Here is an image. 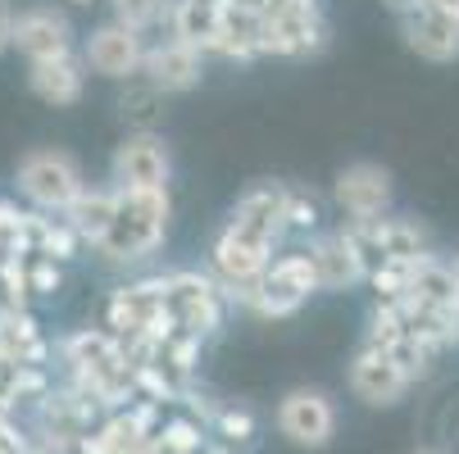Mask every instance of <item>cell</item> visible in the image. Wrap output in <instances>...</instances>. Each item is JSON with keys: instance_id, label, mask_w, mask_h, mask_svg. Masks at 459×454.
Returning <instances> with one entry per match:
<instances>
[{"instance_id": "cell-1", "label": "cell", "mask_w": 459, "mask_h": 454, "mask_svg": "<svg viewBox=\"0 0 459 454\" xmlns=\"http://www.w3.org/2000/svg\"><path fill=\"white\" fill-rule=\"evenodd\" d=\"M169 218H173L169 186L164 191H118L114 186V223L96 250L109 264H137V259L160 250V241L169 236Z\"/></svg>"}, {"instance_id": "cell-2", "label": "cell", "mask_w": 459, "mask_h": 454, "mask_svg": "<svg viewBox=\"0 0 459 454\" xmlns=\"http://www.w3.org/2000/svg\"><path fill=\"white\" fill-rule=\"evenodd\" d=\"M19 191L37 214H64L87 191V182L64 150H32L19 164Z\"/></svg>"}, {"instance_id": "cell-3", "label": "cell", "mask_w": 459, "mask_h": 454, "mask_svg": "<svg viewBox=\"0 0 459 454\" xmlns=\"http://www.w3.org/2000/svg\"><path fill=\"white\" fill-rule=\"evenodd\" d=\"M223 232H232L237 241L278 254L282 236H287V186L282 182H259L250 191H241V201L232 205Z\"/></svg>"}, {"instance_id": "cell-4", "label": "cell", "mask_w": 459, "mask_h": 454, "mask_svg": "<svg viewBox=\"0 0 459 454\" xmlns=\"http://www.w3.org/2000/svg\"><path fill=\"white\" fill-rule=\"evenodd\" d=\"M351 241V250L359 254L364 273L382 269V264H405V259L428 254V236L419 223L410 218H373V223H351L342 232Z\"/></svg>"}, {"instance_id": "cell-5", "label": "cell", "mask_w": 459, "mask_h": 454, "mask_svg": "<svg viewBox=\"0 0 459 454\" xmlns=\"http://www.w3.org/2000/svg\"><path fill=\"white\" fill-rule=\"evenodd\" d=\"M327 41V23L318 5H278L264 14V37H259V55H282V59H305Z\"/></svg>"}, {"instance_id": "cell-6", "label": "cell", "mask_w": 459, "mask_h": 454, "mask_svg": "<svg viewBox=\"0 0 459 454\" xmlns=\"http://www.w3.org/2000/svg\"><path fill=\"white\" fill-rule=\"evenodd\" d=\"M169 173H173V159L155 133H133L109 159V177H114L109 186L118 191H164Z\"/></svg>"}, {"instance_id": "cell-7", "label": "cell", "mask_w": 459, "mask_h": 454, "mask_svg": "<svg viewBox=\"0 0 459 454\" xmlns=\"http://www.w3.org/2000/svg\"><path fill=\"white\" fill-rule=\"evenodd\" d=\"M278 432L300 450H323L337 432V409L323 391L296 386V391H287L282 405H278Z\"/></svg>"}, {"instance_id": "cell-8", "label": "cell", "mask_w": 459, "mask_h": 454, "mask_svg": "<svg viewBox=\"0 0 459 454\" xmlns=\"http://www.w3.org/2000/svg\"><path fill=\"white\" fill-rule=\"evenodd\" d=\"M10 50H19L28 64H46V59H64L74 55V28L59 10L50 5H37V10H23L14 14V41Z\"/></svg>"}, {"instance_id": "cell-9", "label": "cell", "mask_w": 459, "mask_h": 454, "mask_svg": "<svg viewBox=\"0 0 459 454\" xmlns=\"http://www.w3.org/2000/svg\"><path fill=\"white\" fill-rule=\"evenodd\" d=\"M142 59H146V46L137 32H127L118 23H100L87 46H82V64L91 73L109 78V82H127V78H137L142 73Z\"/></svg>"}, {"instance_id": "cell-10", "label": "cell", "mask_w": 459, "mask_h": 454, "mask_svg": "<svg viewBox=\"0 0 459 454\" xmlns=\"http://www.w3.org/2000/svg\"><path fill=\"white\" fill-rule=\"evenodd\" d=\"M337 205L346 210L351 223H373V218H386V205H391V173L382 164H351L337 173V186H333Z\"/></svg>"}, {"instance_id": "cell-11", "label": "cell", "mask_w": 459, "mask_h": 454, "mask_svg": "<svg viewBox=\"0 0 459 454\" xmlns=\"http://www.w3.org/2000/svg\"><path fill=\"white\" fill-rule=\"evenodd\" d=\"M142 78H146L151 87H160L164 96L191 91L195 82L205 78V55L169 37V41H160V46H146V59H142Z\"/></svg>"}, {"instance_id": "cell-12", "label": "cell", "mask_w": 459, "mask_h": 454, "mask_svg": "<svg viewBox=\"0 0 459 454\" xmlns=\"http://www.w3.org/2000/svg\"><path fill=\"white\" fill-rule=\"evenodd\" d=\"M351 391L364 400V405H373V409H386V405H396L405 391H410V381H405V373L391 364L382 350H359L355 359H351Z\"/></svg>"}, {"instance_id": "cell-13", "label": "cell", "mask_w": 459, "mask_h": 454, "mask_svg": "<svg viewBox=\"0 0 459 454\" xmlns=\"http://www.w3.org/2000/svg\"><path fill=\"white\" fill-rule=\"evenodd\" d=\"M401 32H405V46L414 55L432 59V64L459 59V23L446 10H437V5H423V10L405 14L401 19Z\"/></svg>"}, {"instance_id": "cell-14", "label": "cell", "mask_w": 459, "mask_h": 454, "mask_svg": "<svg viewBox=\"0 0 459 454\" xmlns=\"http://www.w3.org/2000/svg\"><path fill=\"white\" fill-rule=\"evenodd\" d=\"M309 254V264H314V278H318V291H346L355 282H364V264H359V254L351 250V241L342 232H327V236H314L305 245Z\"/></svg>"}, {"instance_id": "cell-15", "label": "cell", "mask_w": 459, "mask_h": 454, "mask_svg": "<svg viewBox=\"0 0 459 454\" xmlns=\"http://www.w3.org/2000/svg\"><path fill=\"white\" fill-rule=\"evenodd\" d=\"M269 264H273V254L255 250V245H246V241H237L232 232L219 227V236H214V245H210V269H214V282H219V287L259 282V278L269 273Z\"/></svg>"}, {"instance_id": "cell-16", "label": "cell", "mask_w": 459, "mask_h": 454, "mask_svg": "<svg viewBox=\"0 0 459 454\" xmlns=\"http://www.w3.org/2000/svg\"><path fill=\"white\" fill-rule=\"evenodd\" d=\"M259 37H264V14L250 10V5H228L219 10V37L210 46V55H223V59H259Z\"/></svg>"}, {"instance_id": "cell-17", "label": "cell", "mask_w": 459, "mask_h": 454, "mask_svg": "<svg viewBox=\"0 0 459 454\" xmlns=\"http://www.w3.org/2000/svg\"><path fill=\"white\" fill-rule=\"evenodd\" d=\"M28 87L46 100V105H78L82 87H87V64L78 55L64 59H46V64H28Z\"/></svg>"}, {"instance_id": "cell-18", "label": "cell", "mask_w": 459, "mask_h": 454, "mask_svg": "<svg viewBox=\"0 0 459 454\" xmlns=\"http://www.w3.org/2000/svg\"><path fill=\"white\" fill-rule=\"evenodd\" d=\"M59 218L78 232V241L100 245V236H105L109 223H114V186H87L82 196H78L69 210H64Z\"/></svg>"}, {"instance_id": "cell-19", "label": "cell", "mask_w": 459, "mask_h": 454, "mask_svg": "<svg viewBox=\"0 0 459 454\" xmlns=\"http://www.w3.org/2000/svg\"><path fill=\"white\" fill-rule=\"evenodd\" d=\"M164 23H169V37H173V41L201 50V55H205V50L214 46V37H219V10H201V5H191V0H169Z\"/></svg>"}, {"instance_id": "cell-20", "label": "cell", "mask_w": 459, "mask_h": 454, "mask_svg": "<svg viewBox=\"0 0 459 454\" xmlns=\"http://www.w3.org/2000/svg\"><path fill=\"white\" fill-rule=\"evenodd\" d=\"M118 118L127 127H137V133H155V123L164 118V91L151 87L142 73L127 78L123 91H118Z\"/></svg>"}, {"instance_id": "cell-21", "label": "cell", "mask_w": 459, "mask_h": 454, "mask_svg": "<svg viewBox=\"0 0 459 454\" xmlns=\"http://www.w3.org/2000/svg\"><path fill=\"white\" fill-rule=\"evenodd\" d=\"M59 355H64V364H69V373H82V368H100V364L118 359L123 346L105 328H82V332L59 341Z\"/></svg>"}, {"instance_id": "cell-22", "label": "cell", "mask_w": 459, "mask_h": 454, "mask_svg": "<svg viewBox=\"0 0 459 454\" xmlns=\"http://www.w3.org/2000/svg\"><path fill=\"white\" fill-rule=\"evenodd\" d=\"M264 282L278 287L282 296L300 300V304L318 291V278H314V264H309V254H305V250H296V254H278L273 264H269V273H264Z\"/></svg>"}, {"instance_id": "cell-23", "label": "cell", "mask_w": 459, "mask_h": 454, "mask_svg": "<svg viewBox=\"0 0 459 454\" xmlns=\"http://www.w3.org/2000/svg\"><path fill=\"white\" fill-rule=\"evenodd\" d=\"M173 322H178V332H186V337H195V341H210V337L223 328V296L214 291V296H205V300L182 304V309L173 313Z\"/></svg>"}, {"instance_id": "cell-24", "label": "cell", "mask_w": 459, "mask_h": 454, "mask_svg": "<svg viewBox=\"0 0 459 454\" xmlns=\"http://www.w3.org/2000/svg\"><path fill=\"white\" fill-rule=\"evenodd\" d=\"M219 291V282L210 278V273H195V269H173V273H164V304H169V313H178L182 304H191V300H205V296H214Z\"/></svg>"}, {"instance_id": "cell-25", "label": "cell", "mask_w": 459, "mask_h": 454, "mask_svg": "<svg viewBox=\"0 0 459 454\" xmlns=\"http://www.w3.org/2000/svg\"><path fill=\"white\" fill-rule=\"evenodd\" d=\"M109 5H114V23L137 32V37L146 28L164 23V14H169V0H109Z\"/></svg>"}, {"instance_id": "cell-26", "label": "cell", "mask_w": 459, "mask_h": 454, "mask_svg": "<svg viewBox=\"0 0 459 454\" xmlns=\"http://www.w3.org/2000/svg\"><path fill=\"white\" fill-rule=\"evenodd\" d=\"M401 337H405V318H401V309H396V304H373V313H368V332H364V346L386 355Z\"/></svg>"}, {"instance_id": "cell-27", "label": "cell", "mask_w": 459, "mask_h": 454, "mask_svg": "<svg viewBox=\"0 0 459 454\" xmlns=\"http://www.w3.org/2000/svg\"><path fill=\"white\" fill-rule=\"evenodd\" d=\"M386 359H391V364H396V368L405 373V381H419V377H428V373H432V359H437V350H432V346H423L419 337H410V332H405L396 346L386 350Z\"/></svg>"}, {"instance_id": "cell-28", "label": "cell", "mask_w": 459, "mask_h": 454, "mask_svg": "<svg viewBox=\"0 0 459 454\" xmlns=\"http://www.w3.org/2000/svg\"><path fill=\"white\" fill-rule=\"evenodd\" d=\"M23 282H28V296H55L64 287V264L46 254H23Z\"/></svg>"}, {"instance_id": "cell-29", "label": "cell", "mask_w": 459, "mask_h": 454, "mask_svg": "<svg viewBox=\"0 0 459 454\" xmlns=\"http://www.w3.org/2000/svg\"><path fill=\"white\" fill-rule=\"evenodd\" d=\"M160 441L173 445L178 454H201L205 450V427L195 423V418H173V423L160 427Z\"/></svg>"}, {"instance_id": "cell-30", "label": "cell", "mask_w": 459, "mask_h": 454, "mask_svg": "<svg viewBox=\"0 0 459 454\" xmlns=\"http://www.w3.org/2000/svg\"><path fill=\"white\" fill-rule=\"evenodd\" d=\"M214 427H219V436H223L228 445H246V441H255V414H250V409L219 405V414H214Z\"/></svg>"}, {"instance_id": "cell-31", "label": "cell", "mask_w": 459, "mask_h": 454, "mask_svg": "<svg viewBox=\"0 0 459 454\" xmlns=\"http://www.w3.org/2000/svg\"><path fill=\"white\" fill-rule=\"evenodd\" d=\"M28 309V282H23V259L19 264H0V313Z\"/></svg>"}, {"instance_id": "cell-32", "label": "cell", "mask_w": 459, "mask_h": 454, "mask_svg": "<svg viewBox=\"0 0 459 454\" xmlns=\"http://www.w3.org/2000/svg\"><path fill=\"white\" fill-rule=\"evenodd\" d=\"M287 227L296 232H314L318 227V201L300 186H287Z\"/></svg>"}, {"instance_id": "cell-33", "label": "cell", "mask_w": 459, "mask_h": 454, "mask_svg": "<svg viewBox=\"0 0 459 454\" xmlns=\"http://www.w3.org/2000/svg\"><path fill=\"white\" fill-rule=\"evenodd\" d=\"M10 41H14V10L0 0V55L10 50Z\"/></svg>"}, {"instance_id": "cell-34", "label": "cell", "mask_w": 459, "mask_h": 454, "mask_svg": "<svg viewBox=\"0 0 459 454\" xmlns=\"http://www.w3.org/2000/svg\"><path fill=\"white\" fill-rule=\"evenodd\" d=\"M382 5H386V10H396V14L405 19V14H414V10H423V5H428V0H382Z\"/></svg>"}, {"instance_id": "cell-35", "label": "cell", "mask_w": 459, "mask_h": 454, "mask_svg": "<svg viewBox=\"0 0 459 454\" xmlns=\"http://www.w3.org/2000/svg\"><path fill=\"white\" fill-rule=\"evenodd\" d=\"M14 218H19V210L10 201H0V223H14Z\"/></svg>"}, {"instance_id": "cell-36", "label": "cell", "mask_w": 459, "mask_h": 454, "mask_svg": "<svg viewBox=\"0 0 459 454\" xmlns=\"http://www.w3.org/2000/svg\"><path fill=\"white\" fill-rule=\"evenodd\" d=\"M19 454H50V450H46V445H37V441H28V445H23Z\"/></svg>"}, {"instance_id": "cell-37", "label": "cell", "mask_w": 459, "mask_h": 454, "mask_svg": "<svg viewBox=\"0 0 459 454\" xmlns=\"http://www.w3.org/2000/svg\"><path fill=\"white\" fill-rule=\"evenodd\" d=\"M455 309H459V264H455Z\"/></svg>"}, {"instance_id": "cell-38", "label": "cell", "mask_w": 459, "mask_h": 454, "mask_svg": "<svg viewBox=\"0 0 459 454\" xmlns=\"http://www.w3.org/2000/svg\"><path fill=\"white\" fill-rule=\"evenodd\" d=\"M201 454H228V450H214V445H210V450H201Z\"/></svg>"}, {"instance_id": "cell-39", "label": "cell", "mask_w": 459, "mask_h": 454, "mask_svg": "<svg viewBox=\"0 0 459 454\" xmlns=\"http://www.w3.org/2000/svg\"><path fill=\"white\" fill-rule=\"evenodd\" d=\"M5 418H10V409H5V405H0V423H5Z\"/></svg>"}, {"instance_id": "cell-40", "label": "cell", "mask_w": 459, "mask_h": 454, "mask_svg": "<svg viewBox=\"0 0 459 454\" xmlns=\"http://www.w3.org/2000/svg\"><path fill=\"white\" fill-rule=\"evenodd\" d=\"M296 5H318V0H296Z\"/></svg>"}, {"instance_id": "cell-41", "label": "cell", "mask_w": 459, "mask_h": 454, "mask_svg": "<svg viewBox=\"0 0 459 454\" xmlns=\"http://www.w3.org/2000/svg\"><path fill=\"white\" fill-rule=\"evenodd\" d=\"M414 454H441V450H414Z\"/></svg>"}, {"instance_id": "cell-42", "label": "cell", "mask_w": 459, "mask_h": 454, "mask_svg": "<svg viewBox=\"0 0 459 454\" xmlns=\"http://www.w3.org/2000/svg\"><path fill=\"white\" fill-rule=\"evenodd\" d=\"M74 5H91V0H74Z\"/></svg>"}]
</instances>
